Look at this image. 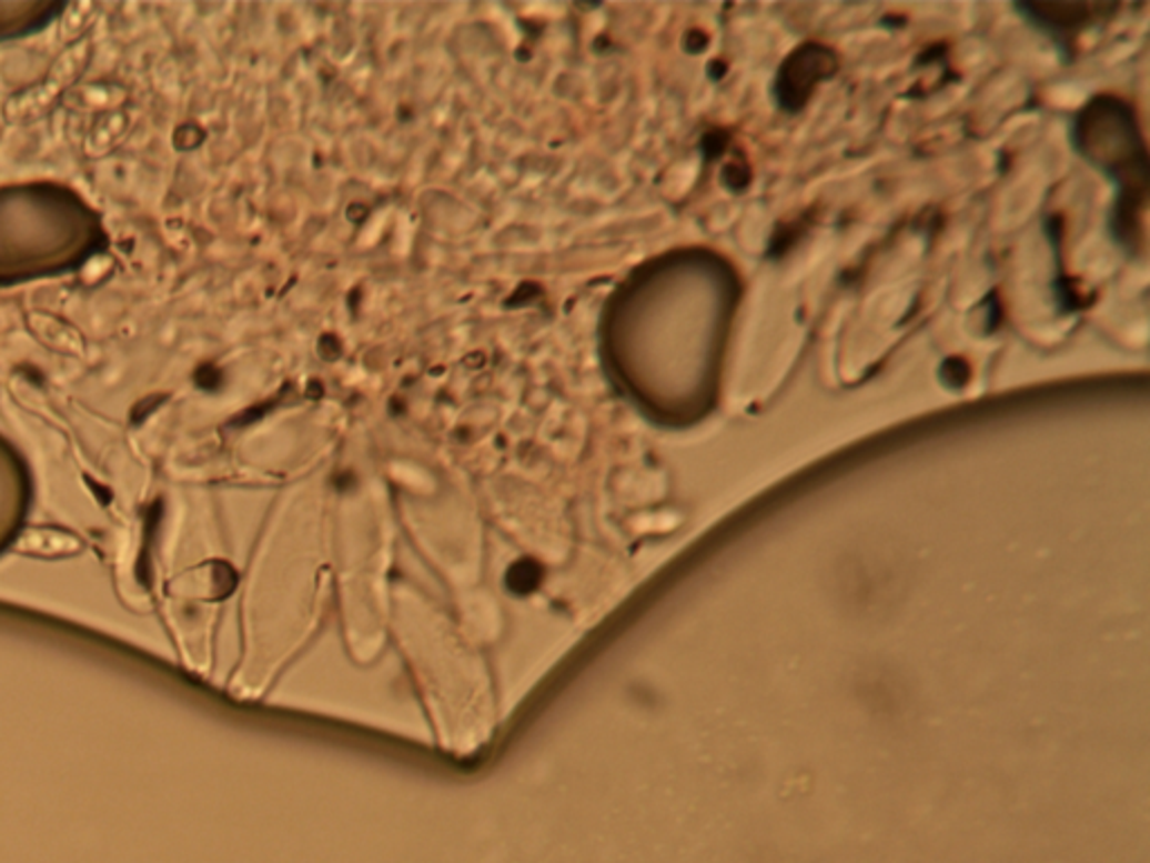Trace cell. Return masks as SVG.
Segmentation results:
<instances>
[{"label":"cell","instance_id":"3","mask_svg":"<svg viewBox=\"0 0 1150 863\" xmlns=\"http://www.w3.org/2000/svg\"><path fill=\"white\" fill-rule=\"evenodd\" d=\"M28 329L41 347H46L59 355L81 358L85 353L83 333L77 327H72L70 322L61 320L59 315H52L46 311H30Z\"/></svg>","mask_w":1150,"mask_h":863},{"label":"cell","instance_id":"4","mask_svg":"<svg viewBox=\"0 0 1150 863\" xmlns=\"http://www.w3.org/2000/svg\"><path fill=\"white\" fill-rule=\"evenodd\" d=\"M65 98L72 102V107L77 111H92L94 116H100V113L127 107L129 92L120 83L98 81V83H90V86L70 90Z\"/></svg>","mask_w":1150,"mask_h":863},{"label":"cell","instance_id":"1","mask_svg":"<svg viewBox=\"0 0 1150 863\" xmlns=\"http://www.w3.org/2000/svg\"><path fill=\"white\" fill-rule=\"evenodd\" d=\"M92 59V39L85 34L72 43L57 57L48 74L32 83L6 102L3 118L10 124H30L34 120L46 118L65 94L77 88L85 68Z\"/></svg>","mask_w":1150,"mask_h":863},{"label":"cell","instance_id":"2","mask_svg":"<svg viewBox=\"0 0 1150 863\" xmlns=\"http://www.w3.org/2000/svg\"><path fill=\"white\" fill-rule=\"evenodd\" d=\"M133 124H135V113H133V109H127V107L94 116V120L90 122V129L83 138V153L92 160L107 158L109 153L120 149V144L129 138V133L133 131Z\"/></svg>","mask_w":1150,"mask_h":863},{"label":"cell","instance_id":"5","mask_svg":"<svg viewBox=\"0 0 1150 863\" xmlns=\"http://www.w3.org/2000/svg\"><path fill=\"white\" fill-rule=\"evenodd\" d=\"M94 12H98V6H94V3H72V6H68V10H65V14L61 19V30H59L61 39L72 43V41L85 37L83 32L92 23Z\"/></svg>","mask_w":1150,"mask_h":863}]
</instances>
